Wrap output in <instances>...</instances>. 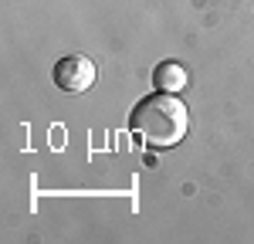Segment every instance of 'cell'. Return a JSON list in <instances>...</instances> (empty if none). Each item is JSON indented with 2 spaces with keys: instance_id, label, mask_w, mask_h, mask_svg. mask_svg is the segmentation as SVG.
<instances>
[{
  "instance_id": "1",
  "label": "cell",
  "mask_w": 254,
  "mask_h": 244,
  "mask_svg": "<svg viewBox=\"0 0 254 244\" xmlns=\"http://www.w3.org/2000/svg\"><path fill=\"white\" fill-rule=\"evenodd\" d=\"M129 125L153 146H176L190 129V112L176 99V92H156L139 99L129 116Z\"/></svg>"
},
{
  "instance_id": "3",
  "label": "cell",
  "mask_w": 254,
  "mask_h": 244,
  "mask_svg": "<svg viewBox=\"0 0 254 244\" xmlns=\"http://www.w3.org/2000/svg\"><path fill=\"white\" fill-rule=\"evenodd\" d=\"M153 81H156L159 92H183L187 88V68L180 61H163L153 71Z\"/></svg>"
},
{
  "instance_id": "2",
  "label": "cell",
  "mask_w": 254,
  "mask_h": 244,
  "mask_svg": "<svg viewBox=\"0 0 254 244\" xmlns=\"http://www.w3.org/2000/svg\"><path fill=\"white\" fill-rule=\"evenodd\" d=\"M51 78H55V85H58L61 92L78 95V92H85V88L95 85V61L85 58V55H68V58H61L58 64H55Z\"/></svg>"
}]
</instances>
